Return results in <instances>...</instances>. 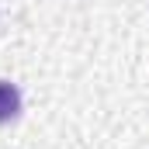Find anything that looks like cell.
Masks as SVG:
<instances>
[{
	"instance_id": "cell-1",
	"label": "cell",
	"mask_w": 149,
	"mask_h": 149,
	"mask_svg": "<svg viewBox=\"0 0 149 149\" xmlns=\"http://www.w3.org/2000/svg\"><path fill=\"white\" fill-rule=\"evenodd\" d=\"M17 114H21V90H17L14 83L0 80V125L14 121Z\"/></svg>"
}]
</instances>
